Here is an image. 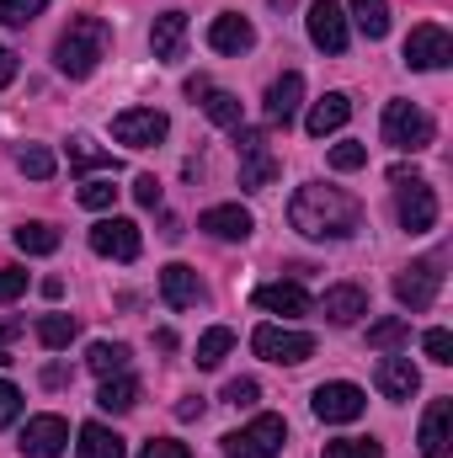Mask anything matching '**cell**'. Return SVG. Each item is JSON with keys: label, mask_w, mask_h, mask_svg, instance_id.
<instances>
[{"label": "cell", "mask_w": 453, "mask_h": 458, "mask_svg": "<svg viewBox=\"0 0 453 458\" xmlns=\"http://www.w3.org/2000/svg\"><path fill=\"white\" fill-rule=\"evenodd\" d=\"M91 250L107 256V261H139V250H144L139 225L133 219H102V225H91Z\"/></svg>", "instance_id": "7c38bea8"}, {"label": "cell", "mask_w": 453, "mask_h": 458, "mask_svg": "<svg viewBox=\"0 0 453 458\" xmlns=\"http://www.w3.org/2000/svg\"><path fill=\"white\" fill-rule=\"evenodd\" d=\"M86 368H91L97 378H113V373H123V368H128V346H123V342H91V352H86Z\"/></svg>", "instance_id": "f546056e"}, {"label": "cell", "mask_w": 453, "mask_h": 458, "mask_svg": "<svg viewBox=\"0 0 453 458\" xmlns=\"http://www.w3.org/2000/svg\"><path fill=\"white\" fill-rule=\"evenodd\" d=\"M395 214H400V229L406 234H427V229L438 225V192L422 182V176H411L406 165H395Z\"/></svg>", "instance_id": "3957f363"}, {"label": "cell", "mask_w": 453, "mask_h": 458, "mask_svg": "<svg viewBox=\"0 0 453 458\" xmlns=\"http://www.w3.org/2000/svg\"><path fill=\"white\" fill-rule=\"evenodd\" d=\"M43 384H48V389H59V384H70V368H59V362H54V368H43Z\"/></svg>", "instance_id": "c3c4849f"}, {"label": "cell", "mask_w": 453, "mask_h": 458, "mask_svg": "<svg viewBox=\"0 0 453 458\" xmlns=\"http://www.w3.org/2000/svg\"><path fill=\"white\" fill-rule=\"evenodd\" d=\"M326 458H384V443H373V437H341V443H326Z\"/></svg>", "instance_id": "d590c367"}, {"label": "cell", "mask_w": 453, "mask_h": 458, "mask_svg": "<svg viewBox=\"0 0 453 458\" xmlns=\"http://www.w3.org/2000/svg\"><path fill=\"white\" fill-rule=\"evenodd\" d=\"M438 288H443L438 261H411V267L395 277V299H400L406 310H432V304H438Z\"/></svg>", "instance_id": "8fae6325"}, {"label": "cell", "mask_w": 453, "mask_h": 458, "mask_svg": "<svg viewBox=\"0 0 453 458\" xmlns=\"http://www.w3.org/2000/svg\"><path fill=\"white\" fill-rule=\"evenodd\" d=\"M48 0H0V27H27L32 16H43Z\"/></svg>", "instance_id": "8d00e7d4"}, {"label": "cell", "mask_w": 453, "mask_h": 458, "mask_svg": "<svg viewBox=\"0 0 453 458\" xmlns=\"http://www.w3.org/2000/svg\"><path fill=\"white\" fill-rule=\"evenodd\" d=\"M160 299H166L171 310H192V304L203 299V283H198V272H192L187 261H171V267L160 272Z\"/></svg>", "instance_id": "ac0fdd59"}, {"label": "cell", "mask_w": 453, "mask_h": 458, "mask_svg": "<svg viewBox=\"0 0 453 458\" xmlns=\"http://www.w3.org/2000/svg\"><path fill=\"white\" fill-rule=\"evenodd\" d=\"M352 21L368 43H379L389 32V0H352Z\"/></svg>", "instance_id": "83f0119b"}, {"label": "cell", "mask_w": 453, "mask_h": 458, "mask_svg": "<svg viewBox=\"0 0 453 458\" xmlns=\"http://www.w3.org/2000/svg\"><path fill=\"white\" fill-rule=\"evenodd\" d=\"M16 165H21V176H32V182H48V176L59 171V160H54L43 144H27V149H16Z\"/></svg>", "instance_id": "836d02e7"}, {"label": "cell", "mask_w": 453, "mask_h": 458, "mask_svg": "<svg viewBox=\"0 0 453 458\" xmlns=\"http://www.w3.org/2000/svg\"><path fill=\"white\" fill-rule=\"evenodd\" d=\"M283 443H288V421H283V416H256L251 427L219 437V448H225L229 458H278Z\"/></svg>", "instance_id": "8992f818"}, {"label": "cell", "mask_w": 453, "mask_h": 458, "mask_svg": "<svg viewBox=\"0 0 453 458\" xmlns=\"http://www.w3.org/2000/svg\"><path fill=\"white\" fill-rule=\"evenodd\" d=\"M139 458H192L182 443H171V437H155V443H144L139 448Z\"/></svg>", "instance_id": "ee69618b"}, {"label": "cell", "mask_w": 453, "mask_h": 458, "mask_svg": "<svg viewBox=\"0 0 453 458\" xmlns=\"http://www.w3.org/2000/svg\"><path fill=\"white\" fill-rule=\"evenodd\" d=\"M373 384H379V394H384V400H411V394L422 389V373H416V362H411V357H379Z\"/></svg>", "instance_id": "9a60e30c"}, {"label": "cell", "mask_w": 453, "mask_h": 458, "mask_svg": "<svg viewBox=\"0 0 453 458\" xmlns=\"http://www.w3.org/2000/svg\"><path fill=\"white\" fill-rule=\"evenodd\" d=\"M11 81H16V54L0 48V86H11Z\"/></svg>", "instance_id": "7dc6e473"}, {"label": "cell", "mask_w": 453, "mask_h": 458, "mask_svg": "<svg viewBox=\"0 0 453 458\" xmlns=\"http://www.w3.org/2000/svg\"><path fill=\"white\" fill-rule=\"evenodd\" d=\"M16 293H27V272L21 267H0V304H11Z\"/></svg>", "instance_id": "7bdbcfd3"}, {"label": "cell", "mask_w": 453, "mask_h": 458, "mask_svg": "<svg viewBox=\"0 0 453 458\" xmlns=\"http://www.w3.org/2000/svg\"><path fill=\"white\" fill-rule=\"evenodd\" d=\"M432 139H438V128H432V117L422 113V107H411V102H389V107H384V144H389V149L422 155Z\"/></svg>", "instance_id": "5b68a950"}, {"label": "cell", "mask_w": 453, "mask_h": 458, "mask_svg": "<svg viewBox=\"0 0 453 458\" xmlns=\"http://www.w3.org/2000/svg\"><path fill=\"white\" fill-rule=\"evenodd\" d=\"M251 43H256V27L245 16H235V11L214 16V27H209V48L214 54H245Z\"/></svg>", "instance_id": "603a6c76"}, {"label": "cell", "mask_w": 453, "mask_h": 458, "mask_svg": "<svg viewBox=\"0 0 453 458\" xmlns=\"http://www.w3.org/2000/svg\"><path fill=\"white\" fill-rule=\"evenodd\" d=\"M256 394H261V384H256V378H229V384H225V400L235 405V411L256 405Z\"/></svg>", "instance_id": "f35d334b"}, {"label": "cell", "mask_w": 453, "mask_h": 458, "mask_svg": "<svg viewBox=\"0 0 453 458\" xmlns=\"http://www.w3.org/2000/svg\"><path fill=\"white\" fill-rule=\"evenodd\" d=\"M11 240H16V250H21V256H54V250H59V229L43 225V219L21 225L16 234H11Z\"/></svg>", "instance_id": "4316f807"}, {"label": "cell", "mask_w": 453, "mask_h": 458, "mask_svg": "<svg viewBox=\"0 0 453 458\" xmlns=\"http://www.w3.org/2000/svg\"><path fill=\"white\" fill-rule=\"evenodd\" d=\"M198 229L203 234H214V240H245L256 219L240 208V203H219V208H209V214H198Z\"/></svg>", "instance_id": "ffe728a7"}, {"label": "cell", "mask_w": 453, "mask_h": 458, "mask_svg": "<svg viewBox=\"0 0 453 458\" xmlns=\"http://www.w3.org/2000/svg\"><path fill=\"white\" fill-rule=\"evenodd\" d=\"M97 405H102L107 416H128V411L139 405V378H128V373H113V378L102 384V394H97Z\"/></svg>", "instance_id": "d4e9b609"}, {"label": "cell", "mask_w": 453, "mask_h": 458, "mask_svg": "<svg viewBox=\"0 0 453 458\" xmlns=\"http://www.w3.org/2000/svg\"><path fill=\"white\" fill-rule=\"evenodd\" d=\"M150 48H155V59H160V64L182 59V48H187V16H182V11L155 16V27H150Z\"/></svg>", "instance_id": "44dd1931"}, {"label": "cell", "mask_w": 453, "mask_h": 458, "mask_svg": "<svg viewBox=\"0 0 453 458\" xmlns=\"http://www.w3.org/2000/svg\"><path fill=\"white\" fill-rule=\"evenodd\" d=\"M70 171H117V160H113V149H102L97 139H70Z\"/></svg>", "instance_id": "f1b7e54d"}, {"label": "cell", "mask_w": 453, "mask_h": 458, "mask_svg": "<svg viewBox=\"0 0 453 458\" xmlns=\"http://www.w3.org/2000/svg\"><path fill=\"white\" fill-rule=\"evenodd\" d=\"M107 48H113V27L102 16H75L64 27V38L54 43V64H59V75L86 81V75H97V64L107 59Z\"/></svg>", "instance_id": "7a4b0ae2"}, {"label": "cell", "mask_w": 453, "mask_h": 458, "mask_svg": "<svg viewBox=\"0 0 453 458\" xmlns=\"http://www.w3.org/2000/svg\"><path fill=\"white\" fill-rule=\"evenodd\" d=\"M229 346H235V331H225V326L203 331V342H198V368H219L229 357Z\"/></svg>", "instance_id": "d6a6232c"}, {"label": "cell", "mask_w": 453, "mask_h": 458, "mask_svg": "<svg viewBox=\"0 0 453 458\" xmlns=\"http://www.w3.org/2000/svg\"><path fill=\"white\" fill-rule=\"evenodd\" d=\"M400 342H411V320H406V315H389V320H373V326H368V346L395 352Z\"/></svg>", "instance_id": "4dcf8cb0"}, {"label": "cell", "mask_w": 453, "mask_h": 458, "mask_svg": "<svg viewBox=\"0 0 453 458\" xmlns=\"http://www.w3.org/2000/svg\"><path fill=\"white\" fill-rule=\"evenodd\" d=\"M203 113L214 117L219 128H240V123H245V117H240V102H235L229 91H209V97H203Z\"/></svg>", "instance_id": "e575fe53"}, {"label": "cell", "mask_w": 453, "mask_h": 458, "mask_svg": "<svg viewBox=\"0 0 453 458\" xmlns=\"http://www.w3.org/2000/svg\"><path fill=\"white\" fill-rule=\"evenodd\" d=\"M310 411H315V416H321L326 427H346V421H357V416L368 411V394H363L357 384L337 378V384H321V389H315Z\"/></svg>", "instance_id": "ba28073f"}, {"label": "cell", "mask_w": 453, "mask_h": 458, "mask_svg": "<svg viewBox=\"0 0 453 458\" xmlns=\"http://www.w3.org/2000/svg\"><path fill=\"white\" fill-rule=\"evenodd\" d=\"M346 117H352V102H346V91H326L315 107H310V117H304V128L315 133V139H326V133H337V128H346Z\"/></svg>", "instance_id": "cb8c5ba5"}, {"label": "cell", "mask_w": 453, "mask_h": 458, "mask_svg": "<svg viewBox=\"0 0 453 458\" xmlns=\"http://www.w3.org/2000/svg\"><path fill=\"white\" fill-rule=\"evenodd\" d=\"M113 198H117L113 176H97V182H86V187H81V203H86L91 214H102V208H113Z\"/></svg>", "instance_id": "74e56055"}, {"label": "cell", "mask_w": 453, "mask_h": 458, "mask_svg": "<svg viewBox=\"0 0 453 458\" xmlns=\"http://www.w3.org/2000/svg\"><path fill=\"white\" fill-rule=\"evenodd\" d=\"M449 59H453L449 27H438V21L411 27V38H406V64H411V70H443Z\"/></svg>", "instance_id": "30bf717a"}, {"label": "cell", "mask_w": 453, "mask_h": 458, "mask_svg": "<svg viewBox=\"0 0 453 458\" xmlns=\"http://www.w3.org/2000/svg\"><path fill=\"white\" fill-rule=\"evenodd\" d=\"M422 352H427L438 368H449V362H453V336H449V331H427V336H422Z\"/></svg>", "instance_id": "ab89813d"}, {"label": "cell", "mask_w": 453, "mask_h": 458, "mask_svg": "<svg viewBox=\"0 0 453 458\" xmlns=\"http://www.w3.org/2000/svg\"><path fill=\"white\" fill-rule=\"evenodd\" d=\"M251 352L267 357V362H283V368H299L315 357V336L310 331H288V326H256Z\"/></svg>", "instance_id": "52a82bcc"}, {"label": "cell", "mask_w": 453, "mask_h": 458, "mask_svg": "<svg viewBox=\"0 0 453 458\" xmlns=\"http://www.w3.org/2000/svg\"><path fill=\"white\" fill-rule=\"evenodd\" d=\"M16 416H21V389L0 378V432H5V427H11Z\"/></svg>", "instance_id": "60d3db41"}, {"label": "cell", "mask_w": 453, "mask_h": 458, "mask_svg": "<svg viewBox=\"0 0 453 458\" xmlns=\"http://www.w3.org/2000/svg\"><path fill=\"white\" fill-rule=\"evenodd\" d=\"M235 149H240V187H245V192H267V187L278 182V171H283V160L272 155L267 133L240 123V128H235Z\"/></svg>", "instance_id": "277c9868"}, {"label": "cell", "mask_w": 453, "mask_h": 458, "mask_svg": "<svg viewBox=\"0 0 453 458\" xmlns=\"http://www.w3.org/2000/svg\"><path fill=\"white\" fill-rule=\"evenodd\" d=\"M198 416H203V400H198V394H187V400L176 405V421H198Z\"/></svg>", "instance_id": "bcb514c9"}, {"label": "cell", "mask_w": 453, "mask_h": 458, "mask_svg": "<svg viewBox=\"0 0 453 458\" xmlns=\"http://www.w3.org/2000/svg\"><path fill=\"white\" fill-rule=\"evenodd\" d=\"M70 448V421L64 416H32L21 427V454L27 458H59Z\"/></svg>", "instance_id": "4fadbf2b"}, {"label": "cell", "mask_w": 453, "mask_h": 458, "mask_svg": "<svg viewBox=\"0 0 453 458\" xmlns=\"http://www.w3.org/2000/svg\"><path fill=\"white\" fill-rule=\"evenodd\" d=\"M346 11H341L337 0H315L310 5V43L321 48V54H346Z\"/></svg>", "instance_id": "5bb4252c"}, {"label": "cell", "mask_w": 453, "mask_h": 458, "mask_svg": "<svg viewBox=\"0 0 453 458\" xmlns=\"http://www.w3.org/2000/svg\"><path fill=\"white\" fill-rule=\"evenodd\" d=\"M75 454H81V458H123V437H117L113 427L91 421V427H81V443H75Z\"/></svg>", "instance_id": "484cf974"}, {"label": "cell", "mask_w": 453, "mask_h": 458, "mask_svg": "<svg viewBox=\"0 0 453 458\" xmlns=\"http://www.w3.org/2000/svg\"><path fill=\"white\" fill-rule=\"evenodd\" d=\"M321 315H326L331 326H357V320L368 315V293H363L357 283H337V288H326Z\"/></svg>", "instance_id": "e0dca14e"}, {"label": "cell", "mask_w": 453, "mask_h": 458, "mask_svg": "<svg viewBox=\"0 0 453 458\" xmlns=\"http://www.w3.org/2000/svg\"><path fill=\"white\" fill-rule=\"evenodd\" d=\"M209 91H214V86H209L203 75H192V81H187V97H192V102H198V97H209Z\"/></svg>", "instance_id": "681fc988"}, {"label": "cell", "mask_w": 453, "mask_h": 458, "mask_svg": "<svg viewBox=\"0 0 453 458\" xmlns=\"http://www.w3.org/2000/svg\"><path fill=\"white\" fill-rule=\"evenodd\" d=\"M449 448H453V400H432L427 421H422V454L443 458Z\"/></svg>", "instance_id": "7402d4cb"}, {"label": "cell", "mask_w": 453, "mask_h": 458, "mask_svg": "<svg viewBox=\"0 0 453 458\" xmlns=\"http://www.w3.org/2000/svg\"><path fill=\"white\" fill-rule=\"evenodd\" d=\"M288 225L299 229L304 240H346V234H357V225H363V203L352 192H341V187L310 182V187L294 192Z\"/></svg>", "instance_id": "6da1fadb"}, {"label": "cell", "mask_w": 453, "mask_h": 458, "mask_svg": "<svg viewBox=\"0 0 453 458\" xmlns=\"http://www.w3.org/2000/svg\"><path fill=\"white\" fill-rule=\"evenodd\" d=\"M133 198H139V208H155V203H160V182H155V176H139V182H133Z\"/></svg>", "instance_id": "f6af8a7d"}, {"label": "cell", "mask_w": 453, "mask_h": 458, "mask_svg": "<svg viewBox=\"0 0 453 458\" xmlns=\"http://www.w3.org/2000/svg\"><path fill=\"white\" fill-rule=\"evenodd\" d=\"M256 310L294 320V315H310V293H304L299 283H261V288H256Z\"/></svg>", "instance_id": "d6986e66"}, {"label": "cell", "mask_w": 453, "mask_h": 458, "mask_svg": "<svg viewBox=\"0 0 453 458\" xmlns=\"http://www.w3.org/2000/svg\"><path fill=\"white\" fill-rule=\"evenodd\" d=\"M75 331H81V326H75V315H43V320H38V342L54 346V352L75 342Z\"/></svg>", "instance_id": "1f68e13d"}, {"label": "cell", "mask_w": 453, "mask_h": 458, "mask_svg": "<svg viewBox=\"0 0 453 458\" xmlns=\"http://www.w3.org/2000/svg\"><path fill=\"white\" fill-rule=\"evenodd\" d=\"M5 362H11V352H5V346H0V368H5Z\"/></svg>", "instance_id": "f907efd6"}, {"label": "cell", "mask_w": 453, "mask_h": 458, "mask_svg": "<svg viewBox=\"0 0 453 458\" xmlns=\"http://www.w3.org/2000/svg\"><path fill=\"white\" fill-rule=\"evenodd\" d=\"M166 133H171V117L160 113V107H128V113L113 117V139L128 144V149H150V144H160Z\"/></svg>", "instance_id": "9c48e42d"}, {"label": "cell", "mask_w": 453, "mask_h": 458, "mask_svg": "<svg viewBox=\"0 0 453 458\" xmlns=\"http://www.w3.org/2000/svg\"><path fill=\"white\" fill-rule=\"evenodd\" d=\"M299 102H304V75H299V70L278 75V81L267 86V123H272V128H288V123L299 117Z\"/></svg>", "instance_id": "2e32d148"}, {"label": "cell", "mask_w": 453, "mask_h": 458, "mask_svg": "<svg viewBox=\"0 0 453 458\" xmlns=\"http://www.w3.org/2000/svg\"><path fill=\"white\" fill-rule=\"evenodd\" d=\"M331 165H337V171H357V165H368V149H363V144H337V149H331Z\"/></svg>", "instance_id": "b9f144b4"}]
</instances>
